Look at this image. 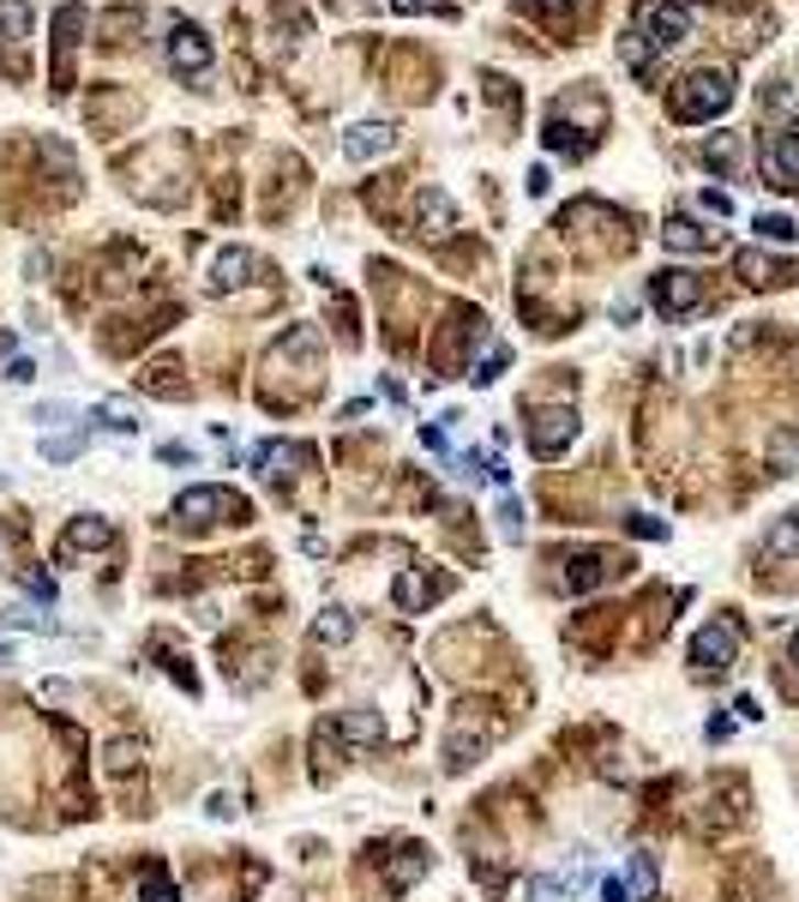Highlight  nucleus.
Returning <instances> with one entry per match:
<instances>
[{"label": "nucleus", "mask_w": 799, "mask_h": 902, "mask_svg": "<svg viewBox=\"0 0 799 902\" xmlns=\"http://www.w3.org/2000/svg\"><path fill=\"white\" fill-rule=\"evenodd\" d=\"M31 373H36L31 361H12V367H7V380H12V385H31Z\"/></svg>", "instance_id": "43"}, {"label": "nucleus", "mask_w": 799, "mask_h": 902, "mask_svg": "<svg viewBox=\"0 0 799 902\" xmlns=\"http://www.w3.org/2000/svg\"><path fill=\"white\" fill-rule=\"evenodd\" d=\"M253 271H259V260H253L247 248H229V253H217V265H211V289H235Z\"/></svg>", "instance_id": "20"}, {"label": "nucleus", "mask_w": 799, "mask_h": 902, "mask_svg": "<svg viewBox=\"0 0 799 902\" xmlns=\"http://www.w3.org/2000/svg\"><path fill=\"white\" fill-rule=\"evenodd\" d=\"M643 36H650L655 55H667V48H679L691 36V7L686 0H655L650 19H643Z\"/></svg>", "instance_id": "9"}, {"label": "nucleus", "mask_w": 799, "mask_h": 902, "mask_svg": "<svg viewBox=\"0 0 799 902\" xmlns=\"http://www.w3.org/2000/svg\"><path fill=\"white\" fill-rule=\"evenodd\" d=\"M493 740H499V716L481 711V722H475L469 704H463V716L451 722V740H445V770H463V765H469V752H487Z\"/></svg>", "instance_id": "6"}, {"label": "nucleus", "mask_w": 799, "mask_h": 902, "mask_svg": "<svg viewBox=\"0 0 799 902\" xmlns=\"http://www.w3.org/2000/svg\"><path fill=\"white\" fill-rule=\"evenodd\" d=\"M601 902H637V897H631V884L620 872H608V879H601Z\"/></svg>", "instance_id": "39"}, {"label": "nucleus", "mask_w": 799, "mask_h": 902, "mask_svg": "<svg viewBox=\"0 0 799 902\" xmlns=\"http://www.w3.org/2000/svg\"><path fill=\"white\" fill-rule=\"evenodd\" d=\"M421 872H428V848L403 843V848H397V860H391V872H385V884H391V891H409Z\"/></svg>", "instance_id": "21"}, {"label": "nucleus", "mask_w": 799, "mask_h": 902, "mask_svg": "<svg viewBox=\"0 0 799 902\" xmlns=\"http://www.w3.org/2000/svg\"><path fill=\"white\" fill-rule=\"evenodd\" d=\"M421 446H428V451H440V458H445V451H451V440H445V421H440V428H421Z\"/></svg>", "instance_id": "41"}, {"label": "nucleus", "mask_w": 799, "mask_h": 902, "mask_svg": "<svg viewBox=\"0 0 799 902\" xmlns=\"http://www.w3.org/2000/svg\"><path fill=\"white\" fill-rule=\"evenodd\" d=\"M631 536H643V541H662V536H667V524H662V518H650V512H637V518H631Z\"/></svg>", "instance_id": "38"}, {"label": "nucleus", "mask_w": 799, "mask_h": 902, "mask_svg": "<svg viewBox=\"0 0 799 902\" xmlns=\"http://www.w3.org/2000/svg\"><path fill=\"white\" fill-rule=\"evenodd\" d=\"M608 578H625L620 553H571V560H565V590H571V596H589V590H601Z\"/></svg>", "instance_id": "11"}, {"label": "nucleus", "mask_w": 799, "mask_h": 902, "mask_svg": "<svg viewBox=\"0 0 799 902\" xmlns=\"http://www.w3.org/2000/svg\"><path fill=\"white\" fill-rule=\"evenodd\" d=\"M138 902H180V891L169 884V872H163V867H151L145 884H138Z\"/></svg>", "instance_id": "31"}, {"label": "nucleus", "mask_w": 799, "mask_h": 902, "mask_svg": "<svg viewBox=\"0 0 799 902\" xmlns=\"http://www.w3.org/2000/svg\"><path fill=\"white\" fill-rule=\"evenodd\" d=\"M703 211L728 217V211H733V199H728V193H715V187H710V193H703Z\"/></svg>", "instance_id": "42"}, {"label": "nucleus", "mask_w": 799, "mask_h": 902, "mask_svg": "<svg viewBox=\"0 0 799 902\" xmlns=\"http://www.w3.org/2000/svg\"><path fill=\"white\" fill-rule=\"evenodd\" d=\"M662 241H667V253H715L721 229H703V223H691V217H667Z\"/></svg>", "instance_id": "17"}, {"label": "nucleus", "mask_w": 799, "mask_h": 902, "mask_svg": "<svg viewBox=\"0 0 799 902\" xmlns=\"http://www.w3.org/2000/svg\"><path fill=\"white\" fill-rule=\"evenodd\" d=\"M625 884H631V897H637V902H655V855H631Z\"/></svg>", "instance_id": "26"}, {"label": "nucleus", "mask_w": 799, "mask_h": 902, "mask_svg": "<svg viewBox=\"0 0 799 902\" xmlns=\"http://www.w3.org/2000/svg\"><path fill=\"white\" fill-rule=\"evenodd\" d=\"M764 548L776 553V560H799V518H776V524H769Z\"/></svg>", "instance_id": "25"}, {"label": "nucleus", "mask_w": 799, "mask_h": 902, "mask_svg": "<svg viewBox=\"0 0 799 902\" xmlns=\"http://www.w3.org/2000/svg\"><path fill=\"white\" fill-rule=\"evenodd\" d=\"M175 518L187 524V530H211V524H229V518H247V499L229 494V487H187V494L175 499Z\"/></svg>", "instance_id": "2"}, {"label": "nucleus", "mask_w": 799, "mask_h": 902, "mask_svg": "<svg viewBox=\"0 0 799 902\" xmlns=\"http://www.w3.org/2000/svg\"><path fill=\"white\" fill-rule=\"evenodd\" d=\"M391 12H403V19H415V12H428V0H391Z\"/></svg>", "instance_id": "47"}, {"label": "nucleus", "mask_w": 799, "mask_h": 902, "mask_svg": "<svg viewBox=\"0 0 799 902\" xmlns=\"http://www.w3.org/2000/svg\"><path fill=\"white\" fill-rule=\"evenodd\" d=\"M565 7H577V0H530V12H547V19H553V12H565Z\"/></svg>", "instance_id": "45"}, {"label": "nucleus", "mask_w": 799, "mask_h": 902, "mask_svg": "<svg viewBox=\"0 0 799 902\" xmlns=\"http://www.w3.org/2000/svg\"><path fill=\"white\" fill-rule=\"evenodd\" d=\"M109 541H114L109 518H73V524H67V536L55 541V560L67 565V560H79V553H90V548H109Z\"/></svg>", "instance_id": "14"}, {"label": "nucleus", "mask_w": 799, "mask_h": 902, "mask_svg": "<svg viewBox=\"0 0 799 902\" xmlns=\"http://www.w3.org/2000/svg\"><path fill=\"white\" fill-rule=\"evenodd\" d=\"M788 656H794V662H799V631H794V644H788Z\"/></svg>", "instance_id": "48"}, {"label": "nucleus", "mask_w": 799, "mask_h": 902, "mask_svg": "<svg viewBox=\"0 0 799 902\" xmlns=\"http://www.w3.org/2000/svg\"><path fill=\"white\" fill-rule=\"evenodd\" d=\"M506 361H511V350H506V343H493V350H487V361L469 373V380H475V385H493L499 373H506Z\"/></svg>", "instance_id": "33"}, {"label": "nucleus", "mask_w": 799, "mask_h": 902, "mask_svg": "<svg viewBox=\"0 0 799 902\" xmlns=\"http://www.w3.org/2000/svg\"><path fill=\"white\" fill-rule=\"evenodd\" d=\"M523 902H559V879H553V872H535V879H523Z\"/></svg>", "instance_id": "34"}, {"label": "nucleus", "mask_w": 799, "mask_h": 902, "mask_svg": "<svg viewBox=\"0 0 799 902\" xmlns=\"http://www.w3.org/2000/svg\"><path fill=\"white\" fill-rule=\"evenodd\" d=\"M0 626H12V631H55V620L36 614V608H0Z\"/></svg>", "instance_id": "32"}, {"label": "nucleus", "mask_w": 799, "mask_h": 902, "mask_svg": "<svg viewBox=\"0 0 799 902\" xmlns=\"http://www.w3.org/2000/svg\"><path fill=\"white\" fill-rule=\"evenodd\" d=\"M703 163H710V169H721V175H733V169H740V139H733V133H715L710 145H703Z\"/></svg>", "instance_id": "27"}, {"label": "nucleus", "mask_w": 799, "mask_h": 902, "mask_svg": "<svg viewBox=\"0 0 799 902\" xmlns=\"http://www.w3.org/2000/svg\"><path fill=\"white\" fill-rule=\"evenodd\" d=\"M85 31V7L79 0H60L55 12V90H73V48H79Z\"/></svg>", "instance_id": "12"}, {"label": "nucleus", "mask_w": 799, "mask_h": 902, "mask_svg": "<svg viewBox=\"0 0 799 902\" xmlns=\"http://www.w3.org/2000/svg\"><path fill=\"white\" fill-rule=\"evenodd\" d=\"M523 530H530V512H523V499H499V536L506 541H523Z\"/></svg>", "instance_id": "29"}, {"label": "nucleus", "mask_w": 799, "mask_h": 902, "mask_svg": "<svg viewBox=\"0 0 799 902\" xmlns=\"http://www.w3.org/2000/svg\"><path fill=\"white\" fill-rule=\"evenodd\" d=\"M0 67L7 79L31 73V0H0Z\"/></svg>", "instance_id": "3"}, {"label": "nucleus", "mask_w": 799, "mask_h": 902, "mask_svg": "<svg viewBox=\"0 0 799 902\" xmlns=\"http://www.w3.org/2000/svg\"><path fill=\"white\" fill-rule=\"evenodd\" d=\"M451 223H457V205L445 199L440 187H428V193H415V235H451Z\"/></svg>", "instance_id": "16"}, {"label": "nucleus", "mask_w": 799, "mask_h": 902, "mask_svg": "<svg viewBox=\"0 0 799 902\" xmlns=\"http://www.w3.org/2000/svg\"><path fill=\"white\" fill-rule=\"evenodd\" d=\"M571 440H577V409L571 404H547V409L530 416V451L535 458H559Z\"/></svg>", "instance_id": "7"}, {"label": "nucleus", "mask_w": 799, "mask_h": 902, "mask_svg": "<svg viewBox=\"0 0 799 902\" xmlns=\"http://www.w3.org/2000/svg\"><path fill=\"white\" fill-rule=\"evenodd\" d=\"M36 421H43V428H60V421H73V404H60V397H55V404L36 409Z\"/></svg>", "instance_id": "40"}, {"label": "nucleus", "mask_w": 799, "mask_h": 902, "mask_svg": "<svg viewBox=\"0 0 799 902\" xmlns=\"http://www.w3.org/2000/svg\"><path fill=\"white\" fill-rule=\"evenodd\" d=\"M703 734H710V740H728V734H733V722H728V716H710V728H703Z\"/></svg>", "instance_id": "46"}, {"label": "nucleus", "mask_w": 799, "mask_h": 902, "mask_svg": "<svg viewBox=\"0 0 799 902\" xmlns=\"http://www.w3.org/2000/svg\"><path fill=\"white\" fill-rule=\"evenodd\" d=\"M0 662H12V644H0Z\"/></svg>", "instance_id": "49"}, {"label": "nucleus", "mask_w": 799, "mask_h": 902, "mask_svg": "<svg viewBox=\"0 0 799 902\" xmlns=\"http://www.w3.org/2000/svg\"><path fill=\"white\" fill-rule=\"evenodd\" d=\"M307 458H313V451H307V446H277V440H270V446L259 451V482L282 487V482H289V475H295V463H307Z\"/></svg>", "instance_id": "19"}, {"label": "nucleus", "mask_w": 799, "mask_h": 902, "mask_svg": "<svg viewBox=\"0 0 799 902\" xmlns=\"http://www.w3.org/2000/svg\"><path fill=\"white\" fill-rule=\"evenodd\" d=\"M451 590V578H421V572H397V584H391V602L403 614H421L433 596H445Z\"/></svg>", "instance_id": "15"}, {"label": "nucleus", "mask_w": 799, "mask_h": 902, "mask_svg": "<svg viewBox=\"0 0 799 902\" xmlns=\"http://www.w3.org/2000/svg\"><path fill=\"white\" fill-rule=\"evenodd\" d=\"M733 271H740L752 289H776V283H794L799 271L794 265H781V260H769V253H757V248H745L740 260H733Z\"/></svg>", "instance_id": "18"}, {"label": "nucleus", "mask_w": 799, "mask_h": 902, "mask_svg": "<svg viewBox=\"0 0 799 902\" xmlns=\"http://www.w3.org/2000/svg\"><path fill=\"white\" fill-rule=\"evenodd\" d=\"M343 740H355V746H379L385 740V722L373 716V711H343Z\"/></svg>", "instance_id": "24"}, {"label": "nucleus", "mask_w": 799, "mask_h": 902, "mask_svg": "<svg viewBox=\"0 0 799 902\" xmlns=\"http://www.w3.org/2000/svg\"><path fill=\"white\" fill-rule=\"evenodd\" d=\"M138 765V746L133 740H109V777H126Z\"/></svg>", "instance_id": "35"}, {"label": "nucleus", "mask_w": 799, "mask_h": 902, "mask_svg": "<svg viewBox=\"0 0 799 902\" xmlns=\"http://www.w3.org/2000/svg\"><path fill=\"white\" fill-rule=\"evenodd\" d=\"M752 229H757V241H776V248H794V241H799V223L788 211H757Z\"/></svg>", "instance_id": "23"}, {"label": "nucleus", "mask_w": 799, "mask_h": 902, "mask_svg": "<svg viewBox=\"0 0 799 902\" xmlns=\"http://www.w3.org/2000/svg\"><path fill=\"white\" fill-rule=\"evenodd\" d=\"M391 145H397L391 121H355L349 133H343V157H349V163H373V157H385Z\"/></svg>", "instance_id": "13"}, {"label": "nucleus", "mask_w": 799, "mask_h": 902, "mask_svg": "<svg viewBox=\"0 0 799 902\" xmlns=\"http://www.w3.org/2000/svg\"><path fill=\"white\" fill-rule=\"evenodd\" d=\"M733 650H740V626L710 620V626H698V638H691V668H698V674H721V668H733Z\"/></svg>", "instance_id": "8"}, {"label": "nucleus", "mask_w": 799, "mask_h": 902, "mask_svg": "<svg viewBox=\"0 0 799 902\" xmlns=\"http://www.w3.org/2000/svg\"><path fill=\"white\" fill-rule=\"evenodd\" d=\"M169 67L180 79H204V73H211V36H204L199 24H175L169 31Z\"/></svg>", "instance_id": "10"}, {"label": "nucleus", "mask_w": 799, "mask_h": 902, "mask_svg": "<svg viewBox=\"0 0 799 902\" xmlns=\"http://www.w3.org/2000/svg\"><path fill=\"white\" fill-rule=\"evenodd\" d=\"M90 421H102V428H114V433H138L145 421L133 416V409H121V404H97L90 409Z\"/></svg>", "instance_id": "30"}, {"label": "nucleus", "mask_w": 799, "mask_h": 902, "mask_svg": "<svg viewBox=\"0 0 799 902\" xmlns=\"http://www.w3.org/2000/svg\"><path fill=\"white\" fill-rule=\"evenodd\" d=\"M19 584L31 590L36 602H55V578H48V572H19Z\"/></svg>", "instance_id": "37"}, {"label": "nucleus", "mask_w": 799, "mask_h": 902, "mask_svg": "<svg viewBox=\"0 0 799 902\" xmlns=\"http://www.w3.org/2000/svg\"><path fill=\"white\" fill-rule=\"evenodd\" d=\"M79 446H85L79 433H67V440H43V458L48 463H67V458H79Z\"/></svg>", "instance_id": "36"}, {"label": "nucleus", "mask_w": 799, "mask_h": 902, "mask_svg": "<svg viewBox=\"0 0 799 902\" xmlns=\"http://www.w3.org/2000/svg\"><path fill=\"white\" fill-rule=\"evenodd\" d=\"M757 169H764L769 187L799 193V121H794V127H776V133H764V145H757Z\"/></svg>", "instance_id": "4"}, {"label": "nucleus", "mask_w": 799, "mask_h": 902, "mask_svg": "<svg viewBox=\"0 0 799 902\" xmlns=\"http://www.w3.org/2000/svg\"><path fill=\"white\" fill-rule=\"evenodd\" d=\"M667 109H674V121H715V114L733 109V73L728 67H698L686 73V79L674 85V97H667Z\"/></svg>", "instance_id": "1"}, {"label": "nucleus", "mask_w": 799, "mask_h": 902, "mask_svg": "<svg viewBox=\"0 0 799 902\" xmlns=\"http://www.w3.org/2000/svg\"><path fill=\"white\" fill-rule=\"evenodd\" d=\"M650 301L662 319H686L703 307V277L698 271H655L650 277Z\"/></svg>", "instance_id": "5"}, {"label": "nucleus", "mask_w": 799, "mask_h": 902, "mask_svg": "<svg viewBox=\"0 0 799 902\" xmlns=\"http://www.w3.org/2000/svg\"><path fill=\"white\" fill-rule=\"evenodd\" d=\"M650 55H655V48H650V36H643V24H631V31L620 36V61L631 73H643V67H650Z\"/></svg>", "instance_id": "28"}, {"label": "nucleus", "mask_w": 799, "mask_h": 902, "mask_svg": "<svg viewBox=\"0 0 799 902\" xmlns=\"http://www.w3.org/2000/svg\"><path fill=\"white\" fill-rule=\"evenodd\" d=\"M547 187H553V175H547V169H541V163H535V169H530V193L541 199V193H547Z\"/></svg>", "instance_id": "44"}, {"label": "nucleus", "mask_w": 799, "mask_h": 902, "mask_svg": "<svg viewBox=\"0 0 799 902\" xmlns=\"http://www.w3.org/2000/svg\"><path fill=\"white\" fill-rule=\"evenodd\" d=\"M355 638V614L349 608H325L313 620V644H325V650H337V644H349Z\"/></svg>", "instance_id": "22"}]
</instances>
